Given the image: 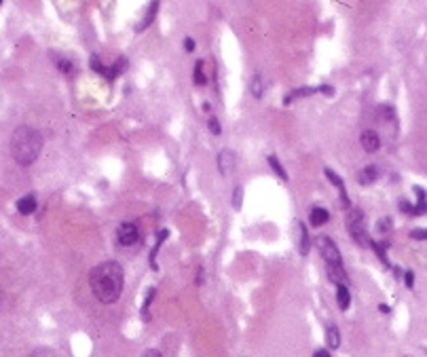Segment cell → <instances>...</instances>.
Segmentation results:
<instances>
[{"label":"cell","instance_id":"obj_7","mask_svg":"<svg viewBox=\"0 0 427 357\" xmlns=\"http://www.w3.org/2000/svg\"><path fill=\"white\" fill-rule=\"evenodd\" d=\"M233 167H235V154L231 150H222L218 154V169H220V173L229 175L233 171Z\"/></svg>","mask_w":427,"mask_h":357},{"label":"cell","instance_id":"obj_11","mask_svg":"<svg viewBox=\"0 0 427 357\" xmlns=\"http://www.w3.org/2000/svg\"><path fill=\"white\" fill-rule=\"evenodd\" d=\"M328 220H330V213H328L324 207H315V209H311V213H309V222H311L313 226H324Z\"/></svg>","mask_w":427,"mask_h":357},{"label":"cell","instance_id":"obj_5","mask_svg":"<svg viewBox=\"0 0 427 357\" xmlns=\"http://www.w3.org/2000/svg\"><path fill=\"white\" fill-rule=\"evenodd\" d=\"M138 239H140V229H138L136 222H121V224H118V229H116L118 245L129 247V245L138 243Z\"/></svg>","mask_w":427,"mask_h":357},{"label":"cell","instance_id":"obj_25","mask_svg":"<svg viewBox=\"0 0 427 357\" xmlns=\"http://www.w3.org/2000/svg\"><path fill=\"white\" fill-rule=\"evenodd\" d=\"M207 127H209V131H211V133H216V136H220V131H222V129H220V123H218V118H214V116L209 118Z\"/></svg>","mask_w":427,"mask_h":357},{"label":"cell","instance_id":"obj_19","mask_svg":"<svg viewBox=\"0 0 427 357\" xmlns=\"http://www.w3.org/2000/svg\"><path fill=\"white\" fill-rule=\"evenodd\" d=\"M250 89H252V95H254V98H263V78H260L258 74L250 80Z\"/></svg>","mask_w":427,"mask_h":357},{"label":"cell","instance_id":"obj_17","mask_svg":"<svg viewBox=\"0 0 427 357\" xmlns=\"http://www.w3.org/2000/svg\"><path fill=\"white\" fill-rule=\"evenodd\" d=\"M319 89H313V87H301V89H296L294 93H290L288 98H286V104H290L294 98H305V95H313V93H317Z\"/></svg>","mask_w":427,"mask_h":357},{"label":"cell","instance_id":"obj_20","mask_svg":"<svg viewBox=\"0 0 427 357\" xmlns=\"http://www.w3.org/2000/svg\"><path fill=\"white\" fill-rule=\"evenodd\" d=\"M269 165H271L273 169H275V173H277V175L281 177V180H288V173H286V169L281 167V165H279V161H277L275 157H273V154H271V157H269Z\"/></svg>","mask_w":427,"mask_h":357},{"label":"cell","instance_id":"obj_29","mask_svg":"<svg viewBox=\"0 0 427 357\" xmlns=\"http://www.w3.org/2000/svg\"><path fill=\"white\" fill-rule=\"evenodd\" d=\"M184 49L191 53V51H195V40L193 38H186V42H184Z\"/></svg>","mask_w":427,"mask_h":357},{"label":"cell","instance_id":"obj_18","mask_svg":"<svg viewBox=\"0 0 427 357\" xmlns=\"http://www.w3.org/2000/svg\"><path fill=\"white\" fill-rule=\"evenodd\" d=\"M55 62H57V68L62 70V72H66V74H70V72H72V70H74L72 62H70L68 57H64V55H62V57H57V55H55Z\"/></svg>","mask_w":427,"mask_h":357},{"label":"cell","instance_id":"obj_36","mask_svg":"<svg viewBox=\"0 0 427 357\" xmlns=\"http://www.w3.org/2000/svg\"><path fill=\"white\" fill-rule=\"evenodd\" d=\"M0 5H3V3H0Z\"/></svg>","mask_w":427,"mask_h":357},{"label":"cell","instance_id":"obj_4","mask_svg":"<svg viewBox=\"0 0 427 357\" xmlns=\"http://www.w3.org/2000/svg\"><path fill=\"white\" fill-rule=\"evenodd\" d=\"M315 245H317V249H319V254H322V258L326 260V264H332V266H343L340 252H338L336 243L332 241L330 237H326V235L317 237V239H315Z\"/></svg>","mask_w":427,"mask_h":357},{"label":"cell","instance_id":"obj_26","mask_svg":"<svg viewBox=\"0 0 427 357\" xmlns=\"http://www.w3.org/2000/svg\"><path fill=\"white\" fill-rule=\"evenodd\" d=\"M410 237L412 239H427V231L425 229H414V231H410Z\"/></svg>","mask_w":427,"mask_h":357},{"label":"cell","instance_id":"obj_6","mask_svg":"<svg viewBox=\"0 0 427 357\" xmlns=\"http://www.w3.org/2000/svg\"><path fill=\"white\" fill-rule=\"evenodd\" d=\"M360 142H362V148L366 152H376L378 148H381V138H378V133L372 131V129H366L360 138Z\"/></svg>","mask_w":427,"mask_h":357},{"label":"cell","instance_id":"obj_12","mask_svg":"<svg viewBox=\"0 0 427 357\" xmlns=\"http://www.w3.org/2000/svg\"><path fill=\"white\" fill-rule=\"evenodd\" d=\"M336 302L340 306V311H347L349 304H351V294H349V288L347 285H338L336 290Z\"/></svg>","mask_w":427,"mask_h":357},{"label":"cell","instance_id":"obj_10","mask_svg":"<svg viewBox=\"0 0 427 357\" xmlns=\"http://www.w3.org/2000/svg\"><path fill=\"white\" fill-rule=\"evenodd\" d=\"M326 271H328V277L330 281H334L336 285H347L349 277H347V273L343 266H332V264H326Z\"/></svg>","mask_w":427,"mask_h":357},{"label":"cell","instance_id":"obj_30","mask_svg":"<svg viewBox=\"0 0 427 357\" xmlns=\"http://www.w3.org/2000/svg\"><path fill=\"white\" fill-rule=\"evenodd\" d=\"M404 279H406V285H408V288H412V285H414V275H412V271H408V273H406V277H404Z\"/></svg>","mask_w":427,"mask_h":357},{"label":"cell","instance_id":"obj_34","mask_svg":"<svg viewBox=\"0 0 427 357\" xmlns=\"http://www.w3.org/2000/svg\"><path fill=\"white\" fill-rule=\"evenodd\" d=\"M378 311H381V313H389V306H385V304H381V306H378Z\"/></svg>","mask_w":427,"mask_h":357},{"label":"cell","instance_id":"obj_35","mask_svg":"<svg viewBox=\"0 0 427 357\" xmlns=\"http://www.w3.org/2000/svg\"><path fill=\"white\" fill-rule=\"evenodd\" d=\"M0 302H3V292H0Z\"/></svg>","mask_w":427,"mask_h":357},{"label":"cell","instance_id":"obj_15","mask_svg":"<svg viewBox=\"0 0 427 357\" xmlns=\"http://www.w3.org/2000/svg\"><path fill=\"white\" fill-rule=\"evenodd\" d=\"M298 235H301L298 249H301L303 256H307V254H309V235H307V226L303 222H298Z\"/></svg>","mask_w":427,"mask_h":357},{"label":"cell","instance_id":"obj_28","mask_svg":"<svg viewBox=\"0 0 427 357\" xmlns=\"http://www.w3.org/2000/svg\"><path fill=\"white\" fill-rule=\"evenodd\" d=\"M142 357H163V355L157 349H148V351H144V355H142Z\"/></svg>","mask_w":427,"mask_h":357},{"label":"cell","instance_id":"obj_14","mask_svg":"<svg viewBox=\"0 0 427 357\" xmlns=\"http://www.w3.org/2000/svg\"><path fill=\"white\" fill-rule=\"evenodd\" d=\"M326 344L330 349H338V344H340V334H338V328L336 326H330L326 330Z\"/></svg>","mask_w":427,"mask_h":357},{"label":"cell","instance_id":"obj_16","mask_svg":"<svg viewBox=\"0 0 427 357\" xmlns=\"http://www.w3.org/2000/svg\"><path fill=\"white\" fill-rule=\"evenodd\" d=\"M157 11H159V3H150V7H148V13L144 15V19H142V23L138 26V32H142L144 28H148L150 23H152V19H155V15H157Z\"/></svg>","mask_w":427,"mask_h":357},{"label":"cell","instance_id":"obj_1","mask_svg":"<svg viewBox=\"0 0 427 357\" xmlns=\"http://www.w3.org/2000/svg\"><path fill=\"white\" fill-rule=\"evenodd\" d=\"M123 281H125L123 266L114 262V260L98 264L89 275L91 292L96 294V298L104 304H112L118 300V296L123 292Z\"/></svg>","mask_w":427,"mask_h":357},{"label":"cell","instance_id":"obj_24","mask_svg":"<svg viewBox=\"0 0 427 357\" xmlns=\"http://www.w3.org/2000/svg\"><path fill=\"white\" fill-rule=\"evenodd\" d=\"M91 70H96V72H100V74L106 76V68L102 66V62H100L98 57H91Z\"/></svg>","mask_w":427,"mask_h":357},{"label":"cell","instance_id":"obj_32","mask_svg":"<svg viewBox=\"0 0 427 357\" xmlns=\"http://www.w3.org/2000/svg\"><path fill=\"white\" fill-rule=\"evenodd\" d=\"M319 91H322V93H326V95H334V89H332V87H328V85L319 87Z\"/></svg>","mask_w":427,"mask_h":357},{"label":"cell","instance_id":"obj_9","mask_svg":"<svg viewBox=\"0 0 427 357\" xmlns=\"http://www.w3.org/2000/svg\"><path fill=\"white\" fill-rule=\"evenodd\" d=\"M36 197L34 195H26V197H21L19 201H17V211L19 213H23V216H30V213H34L36 211Z\"/></svg>","mask_w":427,"mask_h":357},{"label":"cell","instance_id":"obj_13","mask_svg":"<svg viewBox=\"0 0 427 357\" xmlns=\"http://www.w3.org/2000/svg\"><path fill=\"white\" fill-rule=\"evenodd\" d=\"M378 177V169L374 167V165H368V167H364L358 175V182L360 184H372L374 180Z\"/></svg>","mask_w":427,"mask_h":357},{"label":"cell","instance_id":"obj_21","mask_svg":"<svg viewBox=\"0 0 427 357\" xmlns=\"http://www.w3.org/2000/svg\"><path fill=\"white\" fill-rule=\"evenodd\" d=\"M201 68H203V62H197L193 78H195V82H197V85H205L207 80H205V74H203V70H201Z\"/></svg>","mask_w":427,"mask_h":357},{"label":"cell","instance_id":"obj_3","mask_svg":"<svg viewBox=\"0 0 427 357\" xmlns=\"http://www.w3.org/2000/svg\"><path fill=\"white\" fill-rule=\"evenodd\" d=\"M345 224H347L349 235L353 237L355 241H358V245H362V247H366V245L370 247V245H372L370 237L366 235V218H364V211H362V209L351 207V209L347 211V220H345Z\"/></svg>","mask_w":427,"mask_h":357},{"label":"cell","instance_id":"obj_27","mask_svg":"<svg viewBox=\"0 0 427 357\" xmlns=\"http://www.w3.org/2000/svg\"><path fill=\"white\" fill-rule=\"evenodd\" d=\"M389 224H391V220H389V218L381 220V222H378V231H381V233H383V231H389V229H391Z\"/></svg>","mask_w":427,"mask_h":357},{"label":"cell","instance_id":"obj_33","mask_svg":"<svg viewBox=\"0 0 427 357\" xmlns=\"http://www.w3.org/2000/svg\"><path fill=\"white\" fill-rule=\"evenodd\" d=\"M197 283H203V269H197V277H195Z\"/></svg>","mask_w":427,"mask_h":357},{"label":"cell","instance_id":"obj_2","mask_svg":"<svg viewBox=\"0 0 427 357\" xmlns=\"http://www.w3.org/2000/svg\"><path fill=\"white\" fill-rule=\"evenodd\" d=\"M42 150V136L32 127H17L11 136V154L19 165H32Z\"/></svg>","mask_w":427,"mask_h":357},{"label":"cell","instance_id":"obj_31","mask_svg":"<svg viewBox=\"0 0 427 357\" xmlns=\"http://www.w3.org/2000/svg\"><path fill=\"white\" fill-rule=\"evenodd\" d=\"M313 357H332V355H330L326 349H319V351H315V353H313Z\"/></svg>","mask_w":427,"mask_h":357},{"label":"cell","instance_id":"obj_23","mask_svg":"<svg viewBox=\"0 0 427 357\" xmlns=\"http://www.w3.org/2000/svg\"><path fill=\"white\" fill-rule=\"evenodd\" d=\"M30 357H57V355H55L51 349H45V347H40V349H36V351H34Z\"/></svg>","mask_w":427,"mask_h":357},{"label":"cell","instance_id":"obj_22","mask_svg":"<svg viewBox=\"0 0 427 357\" xmlns=\"http://www.w3.org/2000/svg\"><path fill=\"white\" fill-rule=\"evenodd\" d=\"M241 199H243V188L241 186H237L235 188V193H233V207L239 211L241 209Z\"/></svg>","mask_w":427,"mask_h":357},{"label":"cell","instance_id":"obj_8","mask_svg":"<svg viewBox=\"0 0 427 357\" xmlns=\"http://www.w3.org/2000/svg\"><path fill=\"white\" fill-rule=\"evenodd\" d=\"M326 175H328V180L332 182V184H336V188H338V193H340V203L345 205L347 209H351V203H349V197H347V190H345V184H343V180L340 177L332 171V169H326Z\"/></svg>","mask_w":427,"mask_h":357}]
</instances>
